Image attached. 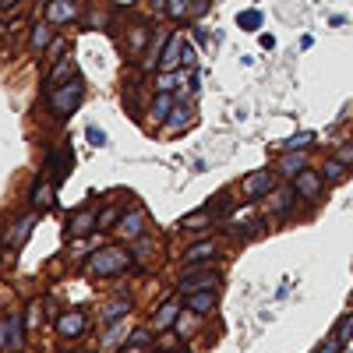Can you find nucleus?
<instances>
[{"label":"nucleus","mask_w":353,"mask_h":353,"mask_svg":"<svg viewBox=\"0 0 353 353\" xmlns=\"http://www.w3.org/2000/svg\"><path fill=\"white\" fill-rule=\"evenodd\" d=\"M124 353H141V346H128V350H124Z\"/></svg>","instance_id":"45"},{"label":"nucleus","mask_w":353,"mask_h":353,"mask_svg":"<svg viewBox=\"0 0 353 353\" xmlns=\"http://www.w3.org/2000/svg\"><path fill=\"white\" fill-rule=\"evenodd\" d=\"M145 39H149V28H145V25H138V28H131V53H141L145 50Z\"/></svg>","instance_id":"33"},{"label":"nucleus","mask_w":353,"mask_h":353,"mask_svg":"<svg viewBox=\"0 0 353 353\" xmlns=\"http://www.w3.org/2000/svg\"><path fill=\"white\" fill-rule=\"evenodd\" d=\"M8 346H11L14 353H21V346H25V314H21V311H14V314L8 318Z\"/></svg>","instance_id":"21"},{"label":"nucleus","mask_w":353,"mask_h":353,"mask_svg":"<svg viewBox=\"0 0 353 353\" xmlns=\"http://www.w3.org/2000/svg\"><path fill=\"white\" fill-rule=\"evenodd\" d=\"M219 254V244L216 241H198V244H191L181 258H184V265H205V261H212Z\"/></svg>","instance_id":"15"},{"label":"nucleus","mask_w":353,"mask_h":353,"mask_svg":"<svg viewBox=\"0 0 353 353\" xmlns=\"http://www.w3.org/2000/svg\"><path fill=\"white\" fill-rule=\"evenodd\" d=\"M53 194H57V184L53 181H43V173H39L36 181H32V191H28V201H32L36 212H50L53 205H57Z\"/></svg>","instance_id":"6"},{"label":"nucleus","mask_w":353,"mask_h":353,"mask_svg":"<svg viewBox=\"0 0 353 353\" xmlns=\"http://www.w3.org/2000/svg\"><path fill=\"white\" fill-rule=\"evenodd\" d=\"M311 141H314V134H311V131H301V134H293V138L283 141V152H290V149H307Z\"/></svg>","instance_id":"31"},{"label":"nucleus","mask_w":353,"mask_h":353,"mask_svg":"<svg viewBox=\"0 0 353 353\" xmlns=\"http://www.w3.org/2000/svg\"><path fill=\"white\" fill-rule=\"evenodd\" d=\"M293 191H297V198L314 201L318 191H321V173L318 170H301L297 176H293Z\"/></svg>","instance_id":"10"},{"label":"nucleus","mask_w":353,"mask_h":353,"mask_svg":"<svg viewBox=\"0 0 353 353\" xmlns=\"http://www.w3.org/2000/svg\"><path fill=\"white\" fill-rule=\"evenodd\" d=\"M194 61H198V57H194V46L184 39V61H181V64H184V68H194Z\"/></svg>","instance_id":"37"},{"label":"nucleus","mask_w":353,"mask_h":353,"mask_svg":"<svg viewBox=\"0 0 353 353\" xmlns=\"http://www.w3.org/2000/svg\"><path fill=\"white\" fill-rule=\"evenodd\" d=\"M128 265H131V251H124V248H103V251H96L92 258L85 261V272L110 279V276H121Z\"/></svg>","instance_id":"2"},{"label":"nucleus","mask_w":353,"mask_h":353,"mask_svg":"<svg viewBox=\"0 0 353 353\" xmlns=\"http://www.w3.org/2000/svg\"><path fill=\"white\" fill-rule=\"evenodd\" d=\"M272 188H276V173H272V170H258V173L244 176V184H241V191H244V198H248V201L265 198Z\"/></svg>","instance_id":"5"},{"label":"nucleus","mask_w":353,"mask_h":353,"mask_svg":"<svg viewBox=\"0 0 353 353\" xmlns=\"http://www.w3.org/2000/svg\"><path fill=\"white\" fill-rule=\"evenodd\" d=\"M216 283H219V272H212V269H188L181 272V279H176V290L181 293H198V290H216Z\"/></svg>","instance_id":"4"},{"label":"nucleus","mask_w":353,"mask_h":353,"mask_svg":"<svg viewBox=\"0 0 353 353\" xmlns=\"http://www.w3.org/2000/svg\"><path fill=\"white\" fill-rule=\"evenodd\" d=\"M205 8H209V0H194V14H201Z\"/></svg>","instance_id":"43"},{"label":"nucleus","mask_w":353,"mask_h":353,"mask_svg":"<svg viewBox=\"0 0 353 353\" xmlns=\"http://www.w3.org/2000/svg\"><path fill=\"white\" fill-rule=\"evenodd\" d=\"M71 74H74V61H71V57H61V61H57V68L50 71V78H46V92H50V88H57L64 78H71Z\"/></svg>","instance_id":"25"},{"label":"nucleus","mask_w":353,"mask_h":353,"mask_svg":"<svg viewBox=\"0 0 353 353\" xmlns=\"http://www.w3.org/2000/svg\"><path fill=\"white\" fill-rule=\"evenodd\" d=\"M170 36H173V32L159 28V32L149 39V46H145V61H141V68H145V71H156V68H159V61H163V50H166Z\"/></svg>","instance_id":"11"},{"label":"nucleus","mask_w":353,"mask_h":353,"mask_svg":"<svg viewBox=\"0 0 353 353\" xmlns=\"http://www.w3.org/2000/svg\"><path fill=\"white\" fill-rule=\"evenodd\" d=\"M71 166H74V156H71V145H57V149L46 152V170H50V181L61 188L68 176H71Z\"/></svg>","instance_id":"3"},{"label":"nucleus","mask_w":353,"mask_h":353,"mask_svg":"<svg viewBox=\"0 0 353 353\" xmlns=\"http://www.w3.org/2000/svg\"><path fill=\"white\" fill-rule=\"evenodd\" d=\"M149 339H152V329H134L131 332V346H145Z\"/></svg>","instance_id":"36"},{"label":"nucleus","mask_w":353,"mask_h":353,"mask_svg":"<svg viewBox=\"0 0 353 353\" xmlns=\"http://www.w3.org/2000/svg\"><path fill=\"white\" fill-rule=\"evenodd\" d=\"M173 106H176V99H173L170 92H159V96L152 99V106H149V113H152V121H159V124H163L166 117H170V110H173Z\"/></svg>","instance_id":"26"},{"label":"nucleus","mask_w":353,"mask_h":353,"mask_svg":"<svg viewBox=\"0 0 353 353\" xmlns=\"http://www.w3.org/2000/svg\"><path fill=\"white\" fill-rule=\"evenodd\" d=\"M237 25L244 28V32H258V28H261V11H241Z\"/></svg>","instance_id":"29"},{"label":"nucleus","mask_w":353,"mask_h":353,"mask_svg":"<svg viewBox=\"0 0 353 353\" xmlns=\"http://www.w3.org/2000/svg\"><path fill=\"white\" fill-rule=\"evenodd\" d=\"M230 205H233V201H230V194L223 191V194H216V201H209V205H205V209H209V212L219 219V216H226V212H230Z\"/></svg>","instance_id":"32"},{"label":"nucleus","mask_w":353,"mask_h":353,"mask_svg":"<svg viewBox=\"0 0 353 353\" xmlns=\"http://www.w3.org/2000/svg\"><path fill=\"white\" fill-rule=\"evenodd\" d=\"M53 25L43 18V21H36L32 25V32H28V50H32V53H46L50 46H53Z\"/></svg>","instance_id":"14"},{"label":"nucleus","mask_w":353,"mask_h":353,"mask_svg":"<svg viewBox=\"0 0 353 353\" xmlns=\"http://www.w3.org/2000/svg\"><path fill=\"white\" fill-rule=\"evenodd\" d=\"M99 226V216L92 212V209H81L74 219H68V237L71 241H78V237H88V233H92Z\"/></svg>","instance_id":"13"},{"label":"nucleus","mask_w":353,"mask_h":353,"mask_svg":"<svg viewBox=\"0 0 353 353\" xmlns=\"http://www.w3.org/2000/svg\"><path fill=\"white\" fill-rule=\"evenodd\" d=\"M321 170H325V181L329 184H343L346 181V163L336 156V159H325V166H321Z\"/></svg>","instance_id":"27"},{"label":"nucleus","mask_w":353,"mask_h":353,"mask_svg":"<svg viewBox=\"0 0 353 353\" xmlns=\"http://www.w3.org/2000/svg\"><path fill=\"white\" fill-rule=\"evenodd\" d=\"M145 223H149L145 209H131V212H124V216H121L117 230H121V237H124V241H138V237H145V230H149Z\"/></svg>","instance_id":"9"},{"label":"nucleus","mask_w":353,"mask_h":353,"mask_svg":"<svg viewBox=\"0 0 353 353\" xmlns=\"http://www.w3.org/2000/svg\"><path fill=\"white\" fill-rule=\"evenodd\" d=\"M339 159H343L346 166H353V145H343V149H339Z\"/></svg>","instance_id":"40"},{"label":"nucleus","mask_w":353,"mask_h":353,"mask_svg":"<svg viewBox=\"0 0 353 353\" xmlns=\"http://www.w3.org/2000/svg\"><path fill=\"white\" fill-rule=\"evenodd\" d=\"M32 226H36V216H21L18 223H11V230L4 233V248L18 251L28 237H32Z\"/></svg>","instance_id":"12"},{"label":"nucleus","mask_w":353,"mask_h":353,"mask_svg":"<svg viewBox=\"0 0 353 353\" xmlns=\"http://www.w3.org/2000/svg\"><path fill=\"white\" fill-rule=\"evenodd\" d=\"M176 314H181V301H166V304L152 314V332H166L173 321H176Z\"/></svg>","instance_id":"20"},{"label":"nucleus","mask_w":353,"mask_h":353,"mask_svg":"<svg viewBox=\"0 0 353 353\" xmlns=\"http://www.w3.org/2000/svg\"><path fill=\"white\" fill-rule=\"evenodd\" d=\"M43 18L50 25H71L78 18V4H74V0H46Z\"/></svg>","instance_id":"8"},{"label":"nucleus","mask_w":353,"mask_h":353,"mask_svg":"<svg viewBox=\"0 0 353 353\" xmlns=\"http://www.w3.org/2000/svg\"><path fill=\"white\" fill-rule=\"evenodd\" d=\"M85 99V85L81 78H68L64 85H57L46 92V103H50V113H53V121H68V117L81 106Z\"/></svg>","instance_id":"1"},{"label":"nucleus","mask_w":353,"mask_h":353,"mask_svg":"<svg viewBox=\"0 0 353 353\" xmlns=\"http://www.w3.org/2000/svg\"><path fill=\"white\" fill-rule=\"evenodd\" d=\"M128 314H131V301L128 297H117V301H110L103 307V321H106V325H117V321H124Z\"/></svg>","instance_id":"23"},{"label":"nucleus","mask_w":353,"mask_h":353,"mask_svg":"<svg viewBox=\"0 0 353 353\" xmlns=\"http://www.w3.org/2000/svg\"><path fill=\"white\" fill-rule=\"evenodd\" d=\"M21 0H0V11H11V8H18Z\"/></svg>","instance_id":"42"},{"label":"nucleus","mask_w":353,"mask_h":353,"mask_svg":"<svg viewBox=\"0 0 353 353\" xmlns=\"http://www.w3.org/2000/svg\"><path fill=\"white\" fill-rule=\"evenodd\" d=\"M8 346V318H0V350Z\"/></svg>","instance_id":"41"},{"label":"nucleus","mask_w":353,"mask_h":353,"mask_svg":"<svg viewBox=\"0 0 353 353\" xmlns=\"http://www.w3.org/2000/svg\"><path fill=\"white\" fill-rule=\"evenodd\" d=\"M110 223H121V212H117V209H106L99 216V226H110Z\"/></svg>","instance_id":"38"},{"label":"nucleus","mask_w":353,"mask_h":353,"mask_svg":"<svg viewBox=\"0 0 353 353\" xmlns=\"http://www.w3.org/2000/svg\"><path fill=\"white\" fill-rule=\"evenodd\" d=\"M343 346H346V343H339V339H332V343H325V346H318L314 353H339Z\"/></svg>","instance_id":"39"},{"label":"nucleus","mask_w":353,"mask_h":353,"mask_svg":"<svg viewBox=\"0 0 353 353\" xmlns=\"http://www.w3.org/2000/svg\"><path fill=\"white\" fill-rule=\"evenodd\" d=\"M85 134H88V141H92V145H99V149L106 145V131H99L96 124H88V128H85Z\"/></svg>","instance_id":"35"},{"label":"nucleus","mask_w":353,"mask_h":353,"mask_svg":"<svg viewBox=\"0 0 353 353\" xmlns=\"http://www.w3.org/2000/svg\"><path fill=\"white\" fill-rule=\"evenodd\" d=\"M181 61H184V36H170V43H166V50H163V61H159V71H176L181 68Z\"/></svg>","instance_id":"16"},{"label":"nucleus","mask_w":353,"mask_h":353,"mask_svg":"<svg viewBox=\"0 0 353 353\" xmlns=\"http://www.w3.org/2000/svg\"><path fill=\"white\" fill-rule=\"evenodd\" d=\"M4 36H8V25H4V21H0V39H4Z\"/></svg>","instance_id":"44"},{"label":"nucleus","mask_w":353,"mask_h":353,"mask_svg":"<svg viewBox=\"0 0 353 353\" xmlns=\"http://www.w3.org/2000/svg\"><path fill=\"white\" fill-rule=\"evenodd\" d=\"M53 329L61 339H78L85 332V311H61L53 321Z\"/></svg>","instance_id":"7"},{"label":"nucleus","mask_w":353,"mask_h":353,"mask_svg":"<svg viewBox=\"0 0 353 353\" xmlns=\"http://www.w3.org/2000/svg\"><path fill=\"white\" fill-rule=\"evenodd\" d=\"M350 336H353V314H346V318L339 321V329H336V339H339V343H346Z\"/></svg>","instance_id":"34"},{"label":"nucleus","mask_w":353,"mask_h":353,"mask_svg":"<svg viewBox=\"0 0 353 353\" xmlns=\"http://www.w3.org/2000/svg\"><path fill=\"white\" fill-rule=\"evenodd\" d=\"M293 201H297V191H293V188H283L276 194L269 191V216H286Z\"/></svg>","instance_id":"22"},{"label":"nucleus","mask_w":353,"mask_h":353,"mask_svg":"<svg viewBox=\"0 0 353 353\" xmlns=\"http://www.w3.org/2000/svg\"><path fill=\"white\" fill-rule=\"evenodd\" d=\"M301 170H307V152L304 149H290V152H283V159H279V176H286V181H293Z\"/></svg>","instance_id":"17"},{"label":"nucleus","mask_w":353,"mask_h":353,"mask_svg":"<svg viewBox=\"0 0 353 353\" xmlns=\"http://www.w3.org/2000/svg\"><path fill=\"white\" fill-rule=\"evenodd\" d=\"M181 71H159V78H156V88H159V92H170V88H176V85H181Z\"/></svg>","instance_id":"30"},{"label":"nucleus","mask_w":353,"mask_h":353,"mask_svg":"<svg viewBox=\"0 0 353 353\" xmlns=\"http://www.w3.org/2000/svg\"><path fill=\"white\" fill-rule=\"evenodd\" d=\"M191 113H194L191 106H173V110H170V117L163 121V131H166V134H176V131H184V128H188V124L194 121Z\"/></svg>","instance_id":"19"},{"label":"nucleus","mask_w":353,"mask_h":353,"mask_svg":"<svg viewBox=\"0 0 353 353\" xmlns=\"http://www.w3.org/2000/svg\"><path fill=\"white\" fill-rule=\"evenodd\" d=\"M219 297H216V290H198V293H188V311L191 314H209L216 311Z\"/></svg>","instance_id":"18"},{"label":"nucleus","mask_w":353,"mask_h":353,"mask_svg":"<svg viewBox=\"0 0 353 353\" xmlns=\"http://www.w3.org/2000/svg\"><path fill=\"white\" fill-rule=\"evenodd\" d=\"M212 223H216V216H212L209 209H198L194 216L181 219V230H188V233H201V230H209Z\"/></svg>","instance_id":"24"},{"label":"nucleus","mask_w":353,"mask_h":353,"mask_svg":"<svg viewBox=\"0 0 353 353\" xmlns=\"http://www.w3.org/2000/svg\"><path fill=\"white\" fill-rule=\"evenodd\" d=\"M188 11H194L191 0H166V14H170L173 21H184V14H188Z\"/></svg>","instance_id":"28"}]
</instances>
